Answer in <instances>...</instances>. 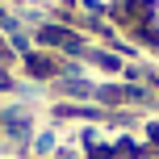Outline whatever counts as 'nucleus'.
<instances>
[{"label": "nucleus", "mask_w": 159, "mask_h": 159, "mask_svg": "<svg viewBox=\"0 0 159 159\" xmlns=\"http://www.w3.org/2000/svg\"><path fill=\"white\" fill-rule=\"evenodd\" d=\"M0 130L13 134L17 143H30V138H34V117L25 109H13V105H8V109H0Z\"/></svg>", "instance_id": "obj_1"}, {"label": "nucleus", "mask_w": 159, "mask_h": 159, "mask_svg": "<svg viewBox=\"0 0 159 159\" xmlns=\"http://www.w3.org/2000/svg\"><path fill=\"white\" fill-rule=\"evenodd\" d=\"M84 8H96V13H113V8H126L130 0H80Z\"/></svg>", "instance_id": "obj_2"}, {"label": "nucleus", "mask_w": 159, "mask_h": 159, "mask_svg": "<svg viewBox=\"0 0 159 159\" xmlns=\"http://www.w3.org/2000/svg\"><path fill=\"white\" fill-rule=\"evenodd\" d=\"M147 25H151V34L159 38V0H151V8H147Z\"/></svg>", "instance_id": "obj_3"}]
</instances>
